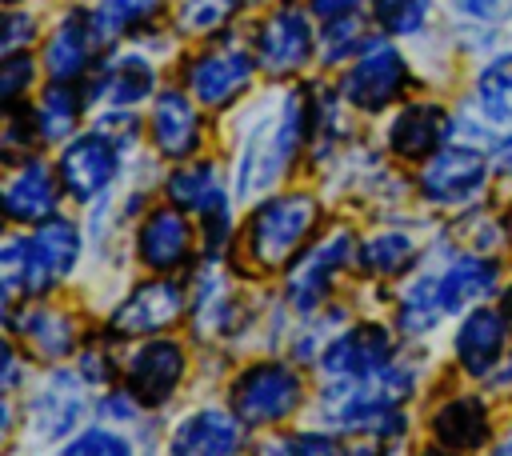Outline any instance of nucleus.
<instances>
[{
    "instance_id": "1",
    "label": "nucleus",
    "mask_w": 512,
    "mask_h": 456,
    "mask_svg": "<svg viewBox=\"0 0 512 456\" xmlns=\"http://www.w3.org/2000/svg\"><path fill=\"white\" fill-rule=\"evenodd\" d=\"M308 144V104L296 88L276 92L252 120L236 156V192L256 196L276 188Z\"/></svg>"
},
{
    "instance_id": "2",
    "label": "nucleus",
    "mask_w": 512,
    "mask_h": 456,
    "mask_svg": "<svg viewBox=\"0 0 512 456\" xmlns=\"http://www.w3.org/2000/svg\"><path fill=\"white\" fill-rule=\"evenodd\" d=\"M416 384V372L404 364H384L372 376H356V380H328L320 412L332 428L340 432H372V436H388V432H404V400Z\"/></svg>"
},
{
    "instance_id": "3",
    "label": "nucleus",
    "mask_w": 512,
    "mask_h": 456,
    "mask_svg": "<svg viewBox=\"0 0 512 456\" xmlns=\"http://www.w3.org/2000/svg\"><path fill=\"white\" fill-rule=\"evenodd\" d=\"M320 224V200L312 192H288L256 204L244 220V252L260 272H276L292 264L304 248L312 228Z\"/></svg>"
},
{
    "instance_id": "4",
    "label": "nucleus",
    "mask_w": 512,
    "mask_h": 456,
    "mask_svg": "<svg viewBox=\"0 0 512 456\" xmlns=\"http://www.w3.org/2000/svg\"><path fill=\"white\" fill-rule=\"evenodd\" d=\"M232 412L248 428L284 424L304 404V376L288 360H256L232 380Z\"/></svg>"
},
{
    "instance_id": "5",
    "label": "nucleus",
    "mask_w": 512,
    "mask_h": 456,
    "mask_svg": "<svg viewBox=\"0 0 512 456\" xmlns=\"http://www.w3.org/2000/svg\"><path fill=\"white\" fill-rule=\"evenodd\" d=\"M408 80L412 76H408V64H404L400 48L380 36V40H368L352 56V64L340 76V96L356 112H384V108H392L400 100Z\"/></svg>"
},
{
    "instance_id": "6",
    "label": "nucleus",
    "mask_w": 512,
    "mask_h": 456,
    "mask_svg": "<svg viewBox=\"0 0 512 456\" xmlns=\"http://www.w3.org/2000/svg\"><path fill=\"white\" fill-rule=\"evenodd\" d=\"M256 56L252 48L240 44H212L200 48L184 60V88L204 104V108H228L236 104L256 76Z\"/></svg>"
},
{
    "instance_id": "7",
    "label": "nucleus",
    "mask_w": 512,
    "mask_h": 456,
    "mask_svg": "<svg viewBox=\"0 0 512 456\" xmlns=\"http://www.w3.org/2000/svg\"><path fill=\"white\" fill-rule=\"evenodd\" d=\"M356 248H360V244L352 240L348 228H336V232L320 236L316 244H308V248L288 264V276H284V296H288V304L300 308V312H316V308L328 300V292H332V284L340 280V272L352 264Z\"/></svg>"
},
{
    "instance_id": "8",
    "label": "nucleus",
    "mask_w": 512,
    "mask_h": 456,
    "mask_svg": "<svg viewBox=\"0 0 512 456\" xmlns=\"http://www.w3.org/2000/svg\"><path fill=\"white\" fill-rule=\"evenodd\" d=\"M416 184L436 208H468L488 184V160L472 144H444L424 160Z\"/></svg>"
},
{
    "instance_id": "9",
    "label": "nucleus",
    "mask_w": 512,
    "mask_h": 456,
    "mask_svg": "<svg viewBox=\"0 0 512 456\" xmlns=\"http://www.w3.org/2000/svg\"><path fill=\"white\" fill-rule=\"evenodd\" d=\"M316 52V36H312V20L292 8V4H280L272 12L260 16V24L252 28V56L260 64V72L284 80V76H296Z\"/></svg>"
},
{
    "instance_id": "10",
    "label": "nucleus",
    "mask_w": 512,
    "mask_h": 456,
    "mask_svg": "<svg viewBox=\"0 0 512 456\" xmlns=\"http://www.w3.org/2000/svg\"><path fill=\"white\" fill-rule=\"evenodd\" d=\"M56 172H60V184L72 200L92 204L108 192V184L120 172V144L100 128L80 132V136L64 140V148L56 156Z\"/></svg>"
},
{
    "instance_id": "11",
    "label": "nucleus",
    "mask_w": 512,
    "mask_h": 456,
    "mask_svg": "<svg viewBox=\"0 0 512 456\" xmlns=\"http://www.w3.org/2000/svg\"><path fill=\"white\" fill-rule=\"evenodd\" d=\"M168 200L192 216L204 220L208 228V248L216 252L220 240H228V192H224V176L216 164H184L168 176L164 184Z\"/></svg>"
},
{
    "instance_id": "12",
    "label": "nucleus",
    "mask_w": 512,
    "mask_h": 456,
    "mask_svg": "<svg viewBox=\"0 0 512 456\" xmlns=\"http://www.w3.org/2000/svg\"><path fill=\"white\" fill-rule=\"evenodd\" d=\"M180 312H184V288H180L176 280H164V272H156V280L132 288V292L116 304L108 328H112L116 336H124V340L160 336L164 328H172V324L180 320Z\"/></svg>"
},
{
    "instance_id": "13",
    "label": "nucleus",
    "mask_w": 512,
    "mask_h": 456,
    "mask_svg": "<svg viewBox=\"0 0 512 456\" xmlns=\"http://www.w3.org/2000/svg\"><path fill=\"white\" fill-rule=\"evenodd\" d=\"M200 100L184 88H160L152 96V112H148V140L160 156L168 160H188L200 152L204 140V120H200Z\"/></svg>"
},
{
    "instance_id": "14",
    "label": "nucleus",
    "mask_w": 512,
    "mask_h": 456,
    "mask_svg": "<svg viewBox=\"0 0 512 456\" xmlns=\"http://www.w3.org/2000/svg\"><path fill=\"white\" fill-rule=\"evenodd\" d=\"M184 372H188V356H184V348H180L176 340H168V336H152V340L136 344V348L124 356V380H128V388H132L144 404H152V408L172 400V392L180 388Z\"/></svg>"
},
{
    "instance_id": "15",
    "label": "nucleus",
    "mask_w": 512,
    "mask_h": 456,
    "mask_svg": "<svg viewBox=\"0 0 512 456\" xmlns=\"http://www.w3.org/2000/svg\"><path fill=\"white\" fill-rule=\"evenodd\" d=\"M392 360H396V344H392L388 328L352 324V328L336 332L332 344L320 352V372H324V380H356V376L380 372Z\"/></svg>"
},
{
    "instance_id": "16",
    "label": "nucleus",
    "mask_w": 512,
    "mask_h": 456,
    "mask_svg": "<svg viewBox=\"0 0 512 456\" xmlns=\"http://www.w3.org/2000/svg\"><path fill=\"white\" fill-rule=\"evenodd\" d=\"M192 244H196V232H192L184 208H176L172 200L148 208L144 220H140V228H136V256L152 272H176V268H184L192 260Z\"/></svg>"
},
{
    "instance_id": "17",
    "label": "nucleus",
    "mask_w": 512,
    "mask_h": 456,
    "mask_svg": "<svg viewBox=\"0 0 512 456\" xmlns=\"http://www.w3.org/2000/svg\"><path fill=\"white\" fill-rule=\"evenodd\" d=\"M144 96H156V68L140 52H112L84 84V104L132 108Z\"/></svg>"
},
{
    "instance_id": "18",
    "label": "nucleus",
    "mask_w": 512,
    "mask_h": 456,
    "mask_svg": "<svg viewBox=\"0 0 512 456\" xmlns=\"http://www.w3.org/2000/svg\"><path fill=\"white\" fill-rule=\"evenodd\" d=\"M60 172L48 168L44 160L28 156L20 168L8 172L4 180V216L12 224H40L48 216H56L60 204Z\"/></svg>"
},
{
    "instance_id": "19",
    "label": "nucleus",
    "mask_w": 512,
    "mask_h": 456,
    "mask_svg": "<svg viewBox=\"0 0 512 456\" xmlns=\"http://www.w3.org/2000/svg\"><path fill=\"white\" fill-rule=\"evenodd\" d=\"M508 344V320L496 308H468V316L460 320L456 336H452V356L468 376H492V368L500 364Z\"/></svg>"
},
{
    "instance_id": "20",
    "label": "nucleus",
    "mask_w": 512,
    "mask_h": 456,
    "mask_svg": "<svg viewBox=\"0 0 512 456\" xmlns=\"http://www.w3.org/2000/svg\"><path fill=\"white\" fill-rule=\"evenodd\" d=\"M448 136H452V116H448V108H440L432 100L404 104L388 124V148L408 164L428 160L436 148L448 144Z\"/></svg>"
},
{
    "instance_id": "21",
    "label": "nucleus",
    "mask_w": 512,
    "mask_h": 456,
    "mask_svg": "<svg viewBox=\"0 0 512 456\" xmlns=\"http://www.w3.org/2000/svg\"><path fill=\"white\" fill-rule=\"evenodd\" d=\"M84 416V376L76 372H48V380L36 388L32 404H28V424L44 436V440H60L68 436Z\"/></svg>"
},
{
    "instance_id": "22",
    "label": "nucleus",
    "mask_w": 512,
    "mask_h": 456,
    "mask_svg": "<svg viewBox=\"0 0 512 456\" xmlns=\"http://www.w3.org/2000/svg\"><path fill=\"white\" fill-rule=\"evenodd\" d=\"M436 280H440L444 312L456 316V312H468V308L484 304V300L496 292L500 268H496L488 256H480V252H464V256H452V260L436 272Z\"/></svg>"
},
{
    "instance_id": "23",
    "label": "nucleus",
    "mask_w": 512,
    "mask_h": 456,
    "mask_svg": "<svg viewBox=\"0 0 512 456\" xmlns=\"http://www.w3.org/2000/svg\"><path fill=\"white\" fill-rule=\"evenodd\" d=\"M488 136H512V52L488 60L472 84V112Z\"/></svg>"
},
{
    "instance_id": "24",
    "label": "nucleus",
    "mask_w": 512,
    "mask_h": 456,
    "mask_svg": "<svg viewBox=\"0 0 512 456\" xmlns=\"http://www.w3.org/2000/svg\"><path fill=\"white\" fill-rule=\"evenodd\" d=\"M248 424L224 408H196L172 428V452H236Z\"/></svg>"
},
{
    "instance_id": "25",
    "label": "nucleus",
    "mask_w": 512,
    "mask_h": 456,
    "mask_svg": "<svg viewBox=\"0 0 512 456\" xmlns=\"http://www.w3.org/2000/svg\"><path fill=\"white\" fill-rule=\"evenodd\" d=\"M96 48L100 44L92 36L88 12H72L52 28V36L44 44V68H48L52 80H76V76H84Z\"/></svg>"
},
{
    "instance_id": "26",
    "label": "nucleus",
    "mask_w": 512,
    "mask_h": 456,
    "mask_svg": "<svg viewBox=\"0 0 512 456\" xmlns=\"http://www.w3.org/2000/svg\"><path fill=\"white\" fill-rule=\"evenodd\" d=\"M12 332L44 360H64L76 348V324L68 312L48 308V304H28L20 316H8Z\"/></svg>"
},
{
    "instance_id": "27",
    "label": "nucleus",
    "mask_w": 512,
    "mask_h": 456,
    "mask_svg": "<svg viewBox=\"0 0 512 456\" xmlns=\"http://www.w3.org/2000/svg\"><path fill=\"white\" fill-rule=\"evenodd\" d=\"M488 404L472 392H460L452 400H444L436 412H432V436L444 444V448H460V452H472L480 444H488Z\"/></svg>"
},
{
    "instance_id": "28",
    "label": "nucleus",
    "mask_w": 512,
    "mask_h": 456,
    "mask_svg": "<svg viewBox=\"0 0 512 456\" xmlns=\"http://www.w3.org/2000/svg\"><path fill=\"white\" fill-rule=\"evenodd\" d=\"M232 312H236V296H232L228 272L220 264L200 268L196 288H192V320L200 336H224L232 328Z\"/></svg>"
},
{
    "instance_id": "29",
    "label": "nucleus",
    "mask_w": 512,
    "mask_h": 456,
    "mask_svg": "<svg viewBox=\"0 0 512 456\" xmlns=\"http://www.w3.org/2000/svg\"><path fill=\"white\" fill-rule=\"evenodd\" d=\"M444 300H440V280L436 272H420L416 280H408V288L400 292L396 304V324L404 336H428L440 320H444Z\"/></svg>"
},
{
    "instance_id": "30",
    "label": "nucleus",
    "mask_w": 512,
    "mask_h": 456,
    "mask_svg": "<svg viewBox=\"0 0 512 456\" xmlns=\"http://www.w3.org/2000/svg\"><path fill=\"white\" fill-rule=\"evenodd\" d=\"M168 0H100L88 20H92V36L96 44H112L116 36H128L144 24H152L164 12Z\"/></svg>"
},
{
    "instance_id": "31",
    "label": "nucleus",
    "mask_w": 512,
    "mask_h": 456,
    "mask_svg": "<svg viewBox=\"0 0 512 456\" xmlns=\"http://www.w3.org/2000/svg\"><path fill=\"white\" fill-rule=\"evenodd\" d=\"M32 252L44 260V268L56 280H64L76 268V260H80V228L68 216H48L32 232Z\"/></svg>"
},
{
    "instance_id": "32",
    "label": "nucleus",
    "mask_w": 512,
    "mask_h": 456,
    "mask_svg": "<svg viewBox=\"0 0 512 456\" xmlns=\"http://www.w3.org/2000/svg\"><path fill=\"white\" fill-rule=\"evenodd\" d=\"M80 108L84 100L72 92V80H52L36 104V132L48 140V144H64L72 140L76 132V120H80Z\"/></svg>"
},
{
    "instance_id": "33",
    "label": "nucleus",
    "mask_w": 512,
    "mask_h": 456,
    "mask_svg": "<svg viewBox=\"0 0 512 456\" xmlns=\"http://www.w3.org/2000/svg\"><path fill=\"white\" fill-rule=\"evenodd\" d=\"M412 256H416V240L408 232H400V228L368 232L360 240V248H356L360 268L372 272V276H396V272H404L412 264Z\"/></svg>"
},
{
    "instance_id": "34",
    "label": "nucleus",
    "mask_w": 512,
    "mask_h": 456,
    "mask_svg": "<svg viewBox=\"0 0 512 456\" xmlns=\"http://www.w3.org/2000/svg\"><path fill=\"white\" fill-rule=\"evenodd\" d=\"M364 44H368V32H364L360 12H340V16H328L324 20L320 40H316V52H320L324 64H340V60H352Z\"/></svg>"
},
{
    "instance_id": "35",
    "label": "nucleus",
    "mask_w": 512,
    "mask_h": 456,
    "mask_svg": "<svg viewBox=\"0 0 512 456\" xmlns=\"http://www.w3.org/2000/svg\"><path fill=\"white\" fill-rule=\"evenodd\" d=\"M236 0H180L176 24L184 36H212L232 20Z\"/></svg>"
},
{
    "instance_id": "36",
    "label": "nucleus",
    "mask_w": 512,
    "mask_h": 456,
    "mask_svg": "<svg viewBox=\"0 0 512 456\" xmlns=\"http://www.w3.org/2000/svg\"><path fill=\"white\" fill-rule=\"evenodd\" d=\"M372 20L388 36H412L428 20V0H372Z\"/></svg>"
},
{
    "instance_id": "37",
    "label": "nucleus",
    "mask_w": 512,
    "mask_h": 456,
    "mask_svg": "<svg viewBox=\"0 0 512 456\" xmlns=\"http://www.w3.org/2000/svg\"><path fill=\"white\" fill-rule=\"evenodd\" d=\"M36 80V60L28 52H8L4 56V68H0V96L4 104H16Z\"/></svg>"
},
{
    "instance_id": "38",
    "label": "nucleus",
    "mask_w": 512,
    "mask_h": 456,
    "mask_svg": "<svg viewBox=\"0 0 512 456\" xmlns=\"http://www.w3.org/2000/svg\"><path fill=\"white\" fill-rule=\"evenodd\" d=\"M24 248H28V236H8L4 252H0V280H4V304H8V316H12V304L16 296L24 292Z\"/></svg>"
},
{
    "instance_id": "39",
    "label": "nucleus",
    "mask_w": 512,
    "mask_h": 456,
    "mask_svg": "<svg viewBox=\"0 0 512 456\" xmlns=\"http://www.w3.org/2000/svg\"><path fill=\"white\" fill-rule=\"evenodd\" d=\"M68 452H128V436H116L112 428H84L76 440L64 444Z\"/></svg>"
},
{
    "instance_id": "40",
    "label": "nucleus",
    "mask_w": 512,
    "mask_h": 456,
    "mask_svg": "<svg viewBox=\"0 0 512 456\" xmlns=\"http://www.w3.org/2000/svg\"><path fill=\"white\" fill-rule=\"evenodd\" d=\"M140 408H144V400H140L132 388H124V392H104V396L96 400V412H100L104 420H120V424L136 420Z\"/></svg>"
},
{
    "instance_id": "41",
    "label": "nucleus",
    "mask_w": 512,
    "mask_h": 456,
    "mask_svg": "<svg viewBox=\"0 0 512 456\" xmlns=\"http://www.w3.org/2000/svg\"><path fill=\"white\" fill-rule=\"evenodd\" d=\"M32 36H36V20H32V12L12 8L8 20H4V56H8V52H24V44H32Z\"/></svg>"
},
{
    "instance_id": "42",
    "label": "nucleus",
    "mask_w": 512,
    "mask_h": 456,
    "mask_svg": "<svg viewBox=\"0 0 512 456\" xmlns=\"http://www.w3.org/2000/svg\"><path fill=\"white\" fill-rule=\"evenodd\" d=\"M456 8H460L468 20H480V24L512 20V0H456Z\"/></svg>"
},
{
    "instance_id": "43",
    "label": "nucleus",
    "mask_w": 512,
    "mask_h": 456,
    "mask_svg": "<svg viewBox=\"0 0 512 456\" xmlns=\"http://www.w3.org/2000/svg\"><path fill=\"white\" fill-rule=\"evenodd\" d=\"M276 448H284V452H336L340 444L324 432H308V436H284Z\"/></svg>"
},
{
    "instance_id": "44",
    "label": "nucleus",
    "mask_w": 512,
    "mask_h": 456,
    "mask_svg": "<svg viewBox=\"0 0 512 456\" xmlns=\"http://www.w3.org/2000/svg\"><path fill=\"white\" fill-rule=\"evenodd\" d=\"M80 364H84L80 376H84L88 384H92V380H96V384H108V368H104L108 360H104V352H92V348H88V352H80Z\"/></svg>"
},
{
    "instance_id": "45",
    "label": "nucleus",
    "mask_w": 512,
    "mask_h": 456,
    "mask_svg": "<svg viewBox=\"0 0 512 456\" xmlns=\"http://www.w3.org/2000/svg\"><path fill=\"white\" fill-rule=\"evenodd\" d=\"M364 0H312V12L320 16V20H328V16H340V12H356Z\"/></svg>"
},
{
    "instance_id": "46",
    "label": "nucleus",
    "mask_w": 512,
    "mask_h": 456,
    "mask_svg": "<svg viewBox=\"0 0 512 456\" xmlns=\"http://www.w3.org/2000/svg\"><path fill=\"white\" fill-rule=\"evenodd\" d=\"M496 168H500V172L512 180V136H504V144L496 148Z\"/></svg>"
},
{
    "instance_id": "47",
    "label": "nucleus",
    "mask_w": 512,
    "mask_h": 456,
    "mask_svg": "<svg viewBox=\"0 0 512 456\" xmlns=\"http://www.w3.org/2000/svg\"><path fill=\"white\" fill-rule=\"evenodd\" d=\"M16 376H20V364H16V352L8 348V352H4V388H8V392H12Z\"/></svg>"
},
{
    "instance_id": "48",
    "label": "nucleus",
    "mask_w": 512,
    "mask_h": 456,
    "mask_svg": "<svg viewBox=\"0 0 512 456\" xmlns=\"http://www.w3.org/2000/svg\"><path fill=\"white\" fill-rule=\"evenodd\" d=\"M500 312H504V320H508V328H512V284L504 288V300H500Z\"/></svg>"
},
{
    "instance_id": "49",
    "label": "nucleus",
    "mask_w": 512,
    "mask_h": 456,
    "mask_svg": "<svg viewBox=\"0 0 512 456\" xmlns=\"http://www.w3.org/2000/svg\"><path fill=\"white\" fill-rule=\"evenodd\" d=\"M496 452H512V424H508V432L496 440Z\"/></svg>"
},
{
    "instance_id": "50",
    "label": "nucleus",
    "mask_w": 512,
    "mask_h": 456,
    "mask_svg": "<svg viewBox=\"0 0 512 456\" xmlns=\"http://www.w3.org/2000/svg\"><path fill=\"white\" fill-rule=\"evenodd\" d=\"M504 240L512 244V204H508V212H504Z\"/></svg>"
},
{
    "instance_id": "51",
    "label": "nucleus",
    "mask_w": 512,
    "mask_h": 456,
    "mask_svg": "<svg viewBox=\"0 0 512 456\" xmlns=\"http://www.w3.org/2000/svg\"><path fill=\"white\" fill-rule=\"evenodd\" d=\"M236 4H256V0H236Z\"/></svg>"
},
{
    "instance_id": "52",
    "label": "nucleus",
    "mask_w": 512,
    "mask_h": 456,
    "mask_svg": "<svg viewBox=\"0 0 512 456\" xmlns=\"http://www.w3.org/2000/svg\"><path fill=\"white\" fill-rule=\"evenodd\" d=\"M8 4H16V0H8Z\"/></svg>"
}]
</instances>
